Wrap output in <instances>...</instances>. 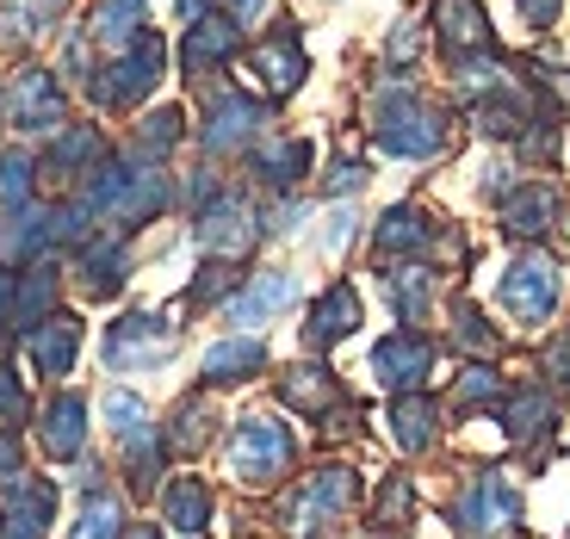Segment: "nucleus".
Wrapping results in <instances>:
<instances>
[{
  "mask_svg": "<svg viewBox=\"0 0 570 539\" xmlns=\"http://www.w3.org/2000/svg\"><path fill=\"white\" fill-rule=\"evenodd\" d=\"M125 502L112 497V490H87V502H81V514H75V527H69V539H125Z\"/></svg>",
  "mask_w": 570,
  "mask_h": 539,
  "instance_id": "nucleus-39",
  "label": "nucleus"
},
{
  "mask_svg": "<svg viewBox=\"0 0 570 539\" xmlns=\"http://www.w3.org/2000/svg\"><path fill=\"white\" fill-rule=\"evenodd\" d=\"M75 199L94 212V224L137 236V229L161 224V217L180 205V186H174V174L161 168V161H142V156H130L125 143H118L112 156L100 161V174H94Z\"/></svg>",
  "mask_w": 570,
  "mask_h": 539,
  "instance_id": "nucleus-2",
  "label": "nucleus"
},
{
  "mask_svg": "<svg viewBox=\"0 0 570 539\" xmlns=\"http://www.w3.org/2000/svg\"><path fill=\"white\" fill-rule=\"evenodd\" d=\"M428 372H434V341H428L422 329H391V335L372 341V379L385 384L391 398L422 391Z\"/></svg>",
  "mask_w": 570,
  "mask_h": 539,
  "instance_id": "nucleus-19",
  "label": "nucleus"
},
{
  "mask_svg": "<svg viewBox=\"0 0 570 539\" xmlns=\"http://www.w3.org/2000/svg\"><path fill=\"white\" fill-rule=\"evenodd\" d=\"M558 298H564V267L552 255H514L497 280V304L509 311L514 329H546L558 316Z\"/></svg>",
  "mask_w": 570,
  "mask_h": 539,
  "instance_id": "nucleus-11",
  "label": "nucleus"
},
{
  "mask_svg": "<svg viewBox=\"0 0 570 539\" xmlns=\"http://www.w3.org/2000/svg\"><path fill=\"white\" fill-rule=\"evenodd\" d=\"M19 341H26V360H31V372L57 384V379H69V372H75V360H81L87 323H81L75 311H50L38 329H31V335H19Z\"/></svg>",
  "mask_w": 570,
  "mask_h": 539,
  "instance_id": "nucleus-23",
  "label": "nucleus"
},
{
  "mask_svg": "<svg viewBox=\"0 0 570 539\" xmlns=\"http://www.w3.org/2000/svg\"><path fill=\"white\" fill-rule=\"evenodd\" d=\"M434 43H441L446 62L490 57V50H497V31H490L484 0H441V7H434Z\"/></svg>",
  "mask_w": 570,
  "mask_h": 539,
  "instance_id": "nucleus-25",
  "label": "nucleus"
},
{
  "mask_svg": "<svg viewBox=\"0 0 570 539\" xmlns=\"http://www.w3.org/2000/svg\"><path fill=\"white\" fill-rule=\"evenodd\" d=\"M267 341L261 335H224V341H212L205 347V360H199V379L212 384V391H224V384H248V379H261L267 372Z\"/></svg>",
  "mask_w": 570,
  "mask_h": 539,
  "instance_id": "nucleus-30",
  "label": "nucleus"
},
{
  "mask_svg": "<svg viewBox=\"0 0 570 539\" xmlns=\"http://www.w3.org/2000/svg\"><path fill=\"white\" fill-rule=\"evenodd\" d=\"M243 285V261H199V273H193V285H186V304L193 311H212V304H229V292Z\"/></svg>",
  "mask_w": 570,
  "mask_h": 539,
  "instance_id": "nucleus-40",
  "label": "nucleus"
},
{
  "mask_svg": "<svg viewBox=\"0 0 570 539\" xmlns=\"http://www.w3.org/2000/svg\"><path fill=\"white\" fill-rule=\"evenodd\" d=\"M193 242H199V255L212 261H248L261 248V199L248 186H217L212 199L193 212Z\"/></svg>",
  "mask_w": 570,
  "mask_h": 539,
  "instance_id": "nucleus-10",
  "label": "nucleus"
},
{
  "mask_svg": "<svg viewBox=\"0 0 570 539\" xmlns=\"http://www.w3.org/2000/svg\"><path fill=\"white\" fill-rule=\"evenodd\" d=\"M31 422V391L19 379V366L0 360V428H26Z\"/></svg>",
  "mask_w": 570,
  "mask_h": 539,
  "instance_id": "nucleus-46",
  "label": "nucleus"
},
{
  "mask_svg": "<svg viewBox=\"0 0 570 539\" xmlns=\"http://www.w3.org/2000/svg\"><path fill=\"white\" fill-rule=\"evenodd\" d=\"M273 130V106L248 87H199V125H193V143H199L205 161H243L261 137Z\"/></svg>",
  "mask_w": 570,
  "mask_h": 539,
  "instance_id": "nucleus-5",
  "label": "nucleus"
},
{
  "mask_svg": "<svg viewBox=\"0 0 570 539\" xmlns=\"http://www.w3.org/2000/svg\"><path fill=\"white\" fill-rule=\"evenodd\" d=\"M112 149H118V143H112V130H106L100 118L75 112L57 137L38 143V186H43V199H69V193H81V186L100 174V161L112 156Z\"/></svg>",
  "mask_w": 570,
  "mask_h": 539,
  "instance_id": "nucleus-8",
  "label": "nucleus"
},
{
  "mask_svg": "<svg viewBox=\"0 0 570 539\" xmlns=\"http://www.w3.org/2000/svg\"><path fill=\"white\" fill-rule=\"evenodd\" d=\"M161 521H168L174 533L199 539L205 527H212V483L205 478H174L168 490H161Z\"/></svg>",
  "mask_w": 570,
  "mask_h": 539,
  "instance_id": "nucleus-37",
  "label": "nucleus"
},
{
  "mask_svg": "<svg viewBox=\"0 0 570 539\" xmlns=\"http://www.w3.org/2000/svg\"><path fill=\"white\" fill-rule=\"evenodd\" d=\"M174 13L193 26V19H205V13H217V0H174Z\"/></svg>",
  "mask_w": 570,
  "mask_h": 539,
  "instance_id": "nucleus-52",
  "label": "nucleus"
},
{
  "mask_svg": "<svg viewBox=\"0 0 570 539\" xmlns=\"http://www.w3.org/2000/svg\"><path fill=\"white\" fill-rule=\"evenodd\" d=\"M62 261H69L75 285H81V298L106 304V298H118V292H125V280H130V236H125V229H106L100 224L87 242H75Z\"/></svg>",
  "mask_w": 570,
  "mask_h": 539,
  "instance_id": "nucleus-16",
  "label": "nucleus"
},
{
  "mask_svg": "<svg viewBox=\"0 0 570 539\" xmlns=\"http://www.w3.org/2000/svg\"><path fill=\"white\" fill-rule=\"evenodd\" d=\"M81 31L94 38L100 57H118V50L137 43L142 31H156V0H87Z\"/></svg>",
  "mask_w": 570,
  "mask_h": 539,
  "instance_id": "nucleus-24",
  "label": "nucleus"
},
{
  "mask_svg": "<svg viewBox=\"0 0 570 539\" xmlns=\"http://www.w3.org/2000/svg\"><path fill=\"white\" fill-rule=\"evenodd\" d=\"M75 0H0V57H38L43 43H57L69 31Z\"/></svg>",
  "mask_w": 570,
  "mask_h": 539,
  "instance_id": "nucleus-17",
  "label": "nucleus"
},
{
  "mask_svg": "<svg viewBox=\"0 0 570 539\" xmlns=\"http://www.w3.org/2000/svg\"><path fill=\"white\" fill-rule=\"evenodd\" d=\"M243 75H248V94H261L267 106L298 100L304 81H311V50H304V26H298V19L279 13L261 38H248Z\"/></svg>",
  "mask_w": 570,
  "mask_h": 539,
  "instance_id": "nucleus-7",
  "label": "nucleus"
},
{
  "mask_svg": "<svg viewBox=\"0 0 570 539\" xmlns=\"http://www.w3.org/2000/svg\"><path fill=\"white\" fill-rule=\"evenodd\" d=\"M441 434V403L428 398V391H410V398L391 403V440H397L403 453H428Z\"/></svg>",
  "mask_w": 570,
  "mask_h": 539,
  "instance_id": "nucleus-38",
  "label": "nucleus"
},
{
  "mask_svg": "<svg viewBox=\"0 0 570 539\" xmlns=\"http://www.w3.org/2000/svg\"><path fill=\"white\" fill-rule=\"evenodd\" d=\"M13 280H19V267L0 261V335H7V316H13Z\"/></svg>",
  "mask_w": 570,
  "mask_h": 539,
  "instance_id": "nucleus-50",
  "label": "nucleus"
},
{
  "mask_svg": "<svg viewBox=\"0 0 570 539\" xmlns=\"http://www.w3.org/2000/svg\"><path fill=\"white\" fill-rule=\"evenodd\" d=\"M366 180H372V168L360 156H335L323 168V180H316V193L323 199H354V193H366Z\"/></svg>",
  "mask_w": 570,
  "mask_h": 539,
  "instance_id": "nucleus-45",
  "label": "nucleus"
},
{
  "mask_svg": "<svg viewBox=\"0 0 570 539\" xmlns=\"http://www.w3.org/2000/svg\"><path fill=\"white\" fill-rule=\"evenodd\" d=\"M514 7H521V19H528L533 31H552L558 13H564V0H514Z\"/></svg>",
  "mask_w": 570,
  "mask_h": 539,
  "instance_id": "nucleus-49",
  "label": "nucleus"
},
{
  "mask_svg": "<svg viewBox=\"0 0 570 539\" xmlns=\"http://www.w3.org/2000/svg\"><path fill=\"white\" fill-rule=\"evenodd\" d=\"M497 224L509 242H546L564 224V193L552 180H514L497 199Z\"/></svg>",
  "mask_w": 570,
  "mask_h": 539,
  "instance_id": "nucleus-18",
  "label": "nucleus"
},
{
  "mask_svg": "<svg viewBox=\"0 0 570 539\" xmlns=\"http://www.w3.org/2000/svg\"><path fill=\"white\" fill-rule=\"evenodd\" d=\"M292 304H298V273H292V267H261V273H243V285L229 292L224 323H236V329L248 335V329L285 316Z\"/></svg>",
  "mask_w": 570,
  "mask_h": 539,
  "instance_id": "nucleus-20",
  "label": "nucleus"
},
{
  "mask_svg": "<svg viewBox=\"0 0 570 539\" xmlns=\"http://www.w3.org/2000/svg\"><path fill=\"white\" fill-rule=\"evenodd\" d=\"M38 447H43V459H57V465H69V459L87 453V398L81 391H57V398L38 410Z\"/></svg>",
  "mask_w": 570,
  "mask_h": 539,
  "instance_id": "nucleus-27",
  "label": "nucleus"
},
{
  "mask_svg": "<svg viewBox=\"0 0 570 539\" xmlns=\"http://www.w3.org/2000/svg\"><path fill=\"white\" fill-rule=\"evenodd\" d=\"M497 398H502V372L490 366V360H471V366L459 372V384H453V410L478 415V410H490Z\"/></svg>",
  "mask_w": 570,
  "mask_h": 539,
  "instance_id": "nucleus-42",
  "label": "nucleus"
},
{
  "mask_svg": "<svg viewBox=\"0 0 570 539\" xmlns=\"http://www.w3.org/2000/svg\"><path fill=\"white\" fill-rule=\"evenodd\" d=\"M193 137V118H186V106H142L137 112V125L125 130V149L130 156H142V161H161L168 168V156L180 149V143Z\"/></svg>",
  "mask_w": 570,
  "mask_h": 539,
  "instance_id": "nucleus-29",
  "label": "nucleus"
},
{
  "mask_svg": "<svg viewBox=\"0 0 570 539\" xmlns=\"http://www.w3.org/2000/svg\"><path fill=\"white\" fill-rule=\"evenodd\" d=\"M57 521V483L50 478H19L0 490V539H43Z\"/></svg>",
  "mask_w": 570,
  "mask_h": 539,
  "instance_id": "nucleus-26",
  "label": "nucleus"
},
{
  "mask_svg": "<svg viewBox=\"0 0 570 539\" xmlns=\"http://www.w3.org/2000/svg\"><path fill=\"white\" fill-rule=\"evenodd\" d=\"M354 502H360V471L354 465H316V471H304L292 490H285V502H279V527L292 539H328L335 527L354 514Z\"/></svg>",
  "mask_w": 570,
  "mask_h": 539,
  "instance_id": "nucleus-6",
  "label": "nucleus"
},
{
  "mask_svg": "<svg viewBox=\"0 0 570 539\" xmlns=\"http://www.w3.org/2000/svg\"><path fill=\"white\" fill-rule=\"evenodd\" d=\"M217 13H224V19H236V26H261V19H267L273 13V0H217Z\"/></svg>",
  "mask_w": 570,
  "mask_h": 539,
  "instance_id": "nucleus-48",
  "label": "nucleus"
},
{
  "mask_svg": "<svg viewBox=\"0 0 570 539\" xmlns=\"http://www.w3.org/2000/svg\"><path fill=\"white\" fill-rule=\"evenodd\" d=\"M217 422H224V415H217L212 398H186L180 410H174V422L161 428V447L180 453V459H193V453H205V447L217 440Z\"/></svg>",
  "mask_w": 570,
  "mask_h": 539,
  "instance_id": "nucleus-36",
  "label": "nucleus"
},
{
  "mask_svg": "<svg viewBox=\"0 0 570 539\" xmlns=\"http://www.w3.org/2000/svg\"><path fill=\"white\" fill-rule=\"evenodd\" d=\"M441 242V224H434V212H422L415 199L391 205L379 224H372V255H379V267H397V261H422L428 248Z\"/></svg>",
  "mask_w": 570,
  "mask_h": 539,
  "instance_id": "nucleus-21",
  "label": "nucleus"
},
{
  "mask_svg": "<svg viewBox=\"0 0 570 539\" xmlns=\"http://www.w3.org/2000/svg\"><path fill=\"white\" fill-rule=\"evenodd\" d=\"M279 403L298 415H335L342 410V379L328 366H316V360H304V366H285L279 372Z\"/></svg>",
  "mask_w": 570,
  "mask_h": 539,
  "instance_id": "nucleus-32",
  "label": "nucleus"
},
{
  "mask_svg": "<svg viewBox=\"0 0 570 539\" xmlns=\"http://www.w3.org/2000/svg\"><path fill=\"white\" fill-rule=\"evenodd\" d=\"M428 50V19H397L385 31V50H379V75H410Z\"/></svg>",
  "mask_w": 570,
  "mask_h": 539,
  "instance_id": "nucleus-41",
  "label": "nucleus"
},
{
  "mask_svg": "<svg viewBox=\"0 0 570 539\" xmlns=\"http://www.w3.org/2000/svg\"><path fill=\"white\" fill-rule=\"evenodd\" d=\"M38 199H43L38 149H26V143H0V224L19 217L26 205H38Z\"/></svg>",
  "mask_w": 570,
  "mask_h": 539,
  "instance_id": "nucleus-33",
  "label": "nucleus"
},
{
  "mask_svg": "<svg viewBox=\"0 0 570 539\" xmlns=\"http://www.w3.org/2000/svg\"><path fill=\"white\" fill-rule=\"evenodd\" d=\"M243 174H248L255 193L285 199V193H298V186L316 174V143L298 137V130H267V137L243 156Z\"/></svg>",
  "mask_w": 570,
  "mask_h": 539,
  "instance_id": "nucleus-13",
  "label": "nucleus"
},
{
  "mask_svg": "<svg viewBox=\"0 0 570 539\" xmlns=\"http://www.w3.org/2000/svg\"><path fill=\"white\" fill-rule=\"evenodd\" d=\"M366 130L379 143V156H397V161H441L453 149V106H441L434 94L410 81V75H379L366 100Z\"/></svg>",
  "mask_w": 570,
  "mask_h": 539,
  "instance_id": "nucleus-1",
  "label": "nucleus"
},
{
  "mask_svg": "<svg viewBox=\"0 0 570 539\" xmlns=\"http://www.w3.org/2000/svg\"><path fill=\"white\" fill-rule=\"evenodd\" d=\"M360 292L347 280H335V285H323L316 292V304H311V316H304V347H316V354H328V347H342L347 335L360 329Z\"/></svg>",
  "mask_w": 570,
  "mask_h": 539,
  "instance_id": "nucleus-28",
  "label": "nucleus"
},
{
  "mask_svg": "<svg viewBox=\"0 0 570 539\" xmlns=\"http://www.w3.org/2000/svg\"><path fill=\"white\" fill-rule=\"evenodd\" d=\"M552 422H558V398L546 384H514L509 398H502V434L514 447H540L552 434Z\"/></svg>",
  "mask_w": 570,
  "mask_h": 539,
  "instance_id": "nucleus-31",
  "label": "nucleus"
},
{
  "mask_svg": "<svg viewBox=\"0 0 570 539\" xmlns=\"http://www.w3.org/2000/svg\"><path fill=\"white\" fill-rule=\"evenodd\" d=\"M180 347V323L161 311H125L112 329H106V366L112 372H149Z\"/></svg>",
  "mask_w": 570,
  "mask_h": 539,
  "instance_id": "nucleus-14",
  "label": "nucleus"
},
{
  "mask_svg": "<svg viewBox=\"0 0 570 539\" xmlns=\"http://www.w3.org/2000/svg\"><path fill=\"white\" fill-rule=\"evenodd\" d=\"M26 478V447H19V428H0V490H13Z\"/></svg>",
  "mask_w": 570,
  "mask_h": 539,
  "instance_id": "nucleus-47",
  "label": "nucleus"
},
{
  "mask_svg": "<svg viewBox=\"0 0 570 539\" xmlns=\"http://www.w3.org/2000/svg\"><path fill=\"white\" fill-rule=\"evenodd\" d=\"M224 465L236 483L267 490V483H279L285 471L298 465V440H292V428L279 415H243L224 440Z\"/></svg>",
  "mask_w": 570,
  "mask_h": 539,
  "instance_id": "nucleus-9",
  "label": "nucleus"
},
{
  "mask_svg": "<svg viewBox=\"0 0 570 539\" xmlns=\"http://www.w3.org/2000/svg\"><path fill=\"white\" fill-rule=\"evenodd\" d=\"M552 372H558V384H570V329H564V341L552 347Z\"/></svg>",
  "mask_w": 570,
  "mask_h": 539,
  "instance_id": "nucleus-53",
  "label": "nucleus"
},
{
  "mask_svg": "<svg viewBox=\"0 0 570 539\" xmlns=\"http://www.w3.org/2000/svg\"><path fill=\"white\" fill-rule=\"evenodd\" d=\"M168 62H174V43L161 31H142L118 57H100V69L81 87V100L94 106V118H137L156 100V87L168 81Z\"/></svg>",
  "mask_w": 570,
  "mask_h": 539,
  "instance_id": "nucleus-3",
  "label": "nucleus"
},
{
  "mask_svg": "<svg viewBox=\"0 0 570 539\" xmlns=\"http://www.w3.org/2000/svg\"><path fill=\"white\" fill-rule=\"evenodd\" d=\"M243 50H248V31L236 26V19L205 13V19H193V26L180 31V43H174V69H180L193 87H217L236 62H243Z\"/></svg>",
  "mask_w": 570,
  "mask_h": 539,
  "instance_id": "nucleus-12",
  "label": "nucleus"
},
{
  "mask_svg": "<svg viewBox=\"0 0 570 539\" xmlns=\"http://www.w3.org/2000/svg\"><path fill=\"white\" fill-rule=\"evenodd\" d=\"M125 539H161V527H156V521H130Z\"/></svg>",
  "mask_w": 570,
  "mask_h": 539,
  "instance_id": "nucleus-54",
  "label": "nucleus"
},
{
  "mask_svg": "<svg viewBox=\"0 0 570 539\" xmlns=\"http://www.w3.org/2000/svg\"><path fill=\"white\" fill-rule=\"evenodd\" d=\"M100 415H106V428H112V440L125 447V453H137V447L161 440V428H156V415H149V403H142L137 391H125V384H112V391L100 398Z\"/></svg>",
  "mask_w": 570,
  "mask_h": 539,
  "instance_id": "nucleus-35",
  "label": "nucleus"
},
{
  "mask_svg": "<svg viewBox=\"0 0 570 539\" xmlns=\"http://www.w3.org/2000/svg\"><path fill=\"white\" fill-rule=\"evenodd\" d=\"M62 280H69V261L62 255H43L31 267H19L13 280V316H7V335H31L50 311H62Z\"/></svg>",
  "mask_w": 570,
  "mask_h": 539,
  "instance_id": "nucleus-22",
  "label": "nucleus"
},
{
  "mask_svg": "<svg viewBox=\"0 0 570 539\" xmlns=\"http://www.w3.org/2000/svg\"><path fill=\"white\" fill-rule=\"evenodd\" d=\"M385 298L403 329H422L428 311H434V273L422 261H397V267H385Z\"/></svg>",
  "mask_w": 570,
  "mask_h": 539,
  "instance_id": "nucleus-34",
  "label": "nucleus"
},
{
  "mask_svg": "<svg viewBox=\"0 0 570 539\" xmlns=\"http://www.w3.org/2000/svg\"><path fill=\"white\" fill-rule=\"evenodd\" d=\"M75 118V87L57 75V62L19 57L0 69V125L13 130V143H43Z\"/></svg>",
  "mask_w": 570,
  "mask_h": 539,
  "instance_id": "nucleus-4",
  "label": "nucleus"
},
{
  "mask_svg": "<svg viewBox=\"0 0 570 539\" xmlns=\"http://www.w3.org/2000/svg\"><path fill=\"white\" fill-rule=\"evenodd\" d=\"M342 242H354V212H335V224H328V236H323V248L335 255Z\"/></svg>",
  "mask_w": 570,
  "mask_h": 539,
  "instance_id": "nucleus-51",
  "label": "nucleus"
},
{
  "mask_svg": "<svg viewBox=\"0 0 570 539\" xmlns=\"http://www.w3.org/2000/svg\"><path fill=\"white\" fill-rule=\"evenodd\" d=\"M453 341L465 347V354H478V360L502 354V335L484 323V311H478L471 298H453Z\"/></svg>",
  "mask_w": 570,
  "mask_h": 539,
  "instance_id": "nucleus-44",
  "label": "nucleus"
},
{
  "mask_svg": "<svg viewBox=\"0 0 570 539\" xmlns=\"http://www.w3.org/2000/svg\"><path fill=\"white\" fill-rule=\"evenodd\" d=\"M410 514H415V483L403 478V471H391L385 490H379V502H372V527H379V533H403Z\"/></svg>",
  "mask_w": 570,
  "mask_h": 539,
  "instance_id": "nucleus-43",
  "label": "nucleus"
},
{
  "mask_svg": "<svg viewBox=\"0 0 570 539\" xmlns=\"http://www.w3.org/2000/svg\"><path fill=\"white\" fill-rule=\"evenodd\" d=\"M521 521V490H514L502 471H478L453 497V527L465 539H497V533H514Z\"/></svg>",
  "mask_w": 570,
  "mask_h": 539,
  "instance_id": "nucleus-15",
  "label": "nucleus"
}]
</instances>
